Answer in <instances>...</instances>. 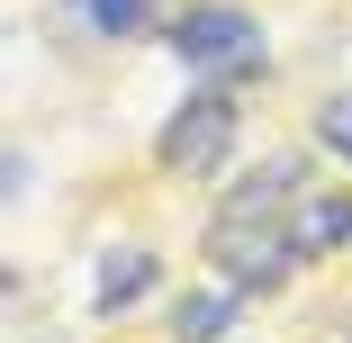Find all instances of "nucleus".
<instances>
[{
	"instance_id": "1",
	"label": "nucleus",
	"mask_w": 352,
	"mask_h": 343,
	"mask_svg": "<svg viewBox=\"0 0 352 343\" xmlns=\"http://www.w3.org/2000/svg\"><path fill=\"white\" fill-rule=\"evenodd\" d=\"M172 54L190 73H262V19L235 0H199L172 19Z\"/></svg>"
},
{
	"instance_id": "2",
	"label": "nucleus",
	"mask_w": 352,
	"mask_h": 343,
	"mask_svg": "<svg viewBox=\"0 0 352 343\" xmlns=\"http://www.w3.org/2000/svg\"><path fill=\"white\" fill-rule=\"evenodd\" d=\"M208 262L226 271V289L235 298H253V289H280L289 280V226H271V217H208V244H199Z\"/></svg>"
},
{
	"instance_id": "3",
	"label": "nucleus",
	"mask_w": 352,
	"mask_h": 343,
	"mask_svg": "<svg viewBox=\"0 0 352 343\" xmlns=\"http://www.w3.org/2000/svg\"><path fill=\"white\" fill-rule=\"evenodd\" d=\"M235 154V91L217 82V91H190L172 118H163V135H154V163L163 172H217Z\"/></svg>"
},
{
	"instance_id": "4",
	"label": "nucleus",
	"mask_w": 352,
	"mask_h": 343,
	"mask_svg": "<svg viewBox=\"0 0 352 343\" xmlns=\"http://www.w3.org/2000/svg\"><path fill=\"white\" fill-rule=\"evenodd\" d=\"M289 199H298V154H271L253 181H235V190L217 199V217H280Z\"/></svg>"
},
{
	"instance_id": "5",
	"label": "nucleus",
	"mask_w": 352,
	"mask_h": 343,
	"mask_svg": "<svg viewBox=\"0 0 352 343\" xmlns=\"http://www.w3.org/2000/svg\"><path fill=\"white\" fill-rule=\"evenodd\" d=\"M145 289H154V253H145V244H109V253H100V316L135 307Z\"/></svg>"
},
{
	"instance_id": "6",
	"label": "nucleus",
	"mask_w": 352,
	"mask_h": 343,
	"mask_svg": "<svg viewBox=\"0 0 352 343\" xmlns=\"http://www.w3.org/2000/svg\"><path fill=\"white\" fill-rule=\"evenodd\" d=\"M334 244H352V199H307L289 217V253H334Z\"/></svg>"
},
{
	"instance_id": "7",
	"label": "nucleus",
	"mask_w": 352,
	"mask_h": 343,
	"mask_svg": "<svg viewBox=\"0 0 352 343\" xmlns=\"http://www.w3.org/2000/svg\"><path fill=\"white\" fill-rule=\"evenodd\" d=\"M235 325V289H208V298H181V316H172V343H217Z\"/></svg>"
},
{
	"instance_id": "8",
	"label": "nucleus",
	"mask_w": 352,
	"mask_h": 343,
	"mask_svg": "<svg viewBox=\"0 0 352 343\" xmlns=\"http://www.w3.org/2000/svg\"><path fill=\"white\" fill-rule=\"evenodd\" d=\"M73 10H82L100 36H135V27H145V0H73Z\"/></svg>"
},
{
	"instance_id": "9",
	"label": "nucleus",
	"mask_w": 352,
	"mask_h": 343,
	"mask_svg": "<svg viewBox=\"0 0 352 343\" xmlns=\"http://www.w3.org/2000/svg\"><path fill=\"white\" fill-rule=\"evenodd\" d=\"M316 135H325V145L352 163V100H325V109H316Z\"/></svg>"
},
{
	"instance_id": "10",
	"label": "nucleus",
	"mask_w": 352,
	"mask_h": 343,
	"mask_svg": "<svg viewBox=\"0 0 352 343\" xmlns=\"http://www.w3.org/2000/svg\"><path fill=\"white\" fill-rule=\"evenodd\" d=\"M0 289H10V271H0Z\"/></svg>"
}]
</instances>
